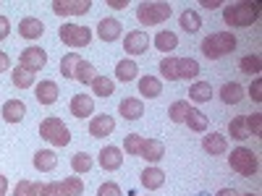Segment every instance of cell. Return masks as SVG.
<instances>
[{"instance_id":"obj_1","label":"cell","mask_w":262,"mask_h":196,"mask_svg":"<svg viewBox=\"0 0 262 196\" xmlns=\"http://www.w3.org/2000/svg\"><path fill=\"white\" fill-rule=\"evenodd\" d=\"M259 3H233V6H226L223 8V21L233 29H244V27H252L254 21L259 18Z\"/></svg>"},{"instance_id":"obj_2","label":"cell","mask_w":262,"mask_h":196,"mask_svg":"<svg viewBox=\"0 0 262 196\" xmlns=\"http://www.w3.org/2000/svg\"><path fill=\"white\" fill-rule=\"evenodd\" d=\"M236 50V37L231 32H215L202 39V55L210 60H221Z\"/></svg>"},{"instance_id":"obj_3","label":"cell","mask_w":262,"mask_h":196,"mask_svg":"<svg viewBox=\"0 0 262 196\" xmlns=\"http://www.w3.org/2000/svg\"><path fill=\"white\" fill-rule=\"evenodd\" d=\"M228 165H231V170L236 173V176H242V178H252V176H257V170H259L257 155L252 149H247V146H236L228 155Z\"/></svg>"},{"instance_id":"obj_4","label":"cell","mask_w":262,"mask_h":196,"mask_svg":"<svg viewBox=\"0 0 262 196\" xmlns=\"http://www.w3.org/2000/svg\"><path fill=\"white\" fill-rule=\"evenodd\" d=\"M173 13V6L170 3H163V0H158V3H139L137 6V18L142 27H158L163 24V21H168Z\"/></svg>"},{"instance_id":"obj_5","label":"cell","mask_w":262,"mask_h":196,"mask_svg":"<svg viewBox=\"0 0 262 196\" xmlns=\"http://www.w3.org/2000/svg\"><path fill=\"white\" fill-rule=\"evenodd\" d=\"M39 136L45 139L48 144H53V146H66L71 141V131L66 128V123L60 118L50 115V118H45L39 123Z\"/></svg>"},{"instance_id":"obj_6","label":"cell","mask_w":262,"mask_h":196,"mask_svg":"<svg viewBox=\"0 0 262 196\" xmlns=\"http://www.w3.org/2000/svg\"><path fill=\"white\" fill-rule=\"evenodd\" d=\"M58 37H60L63 45H69V47H74V50L86 47V45L92 42V32L86 29V27H79V24H63L60 32H58Z\"/></svg>"},{"instance_id":"obj_7","label":"cell","mask_w":262,"mask_h":196,"mask_svg":"<svg viewBox=\"0 0 262 196\" xmlns=\"http://www.w3.org/2000/svg\"><path fill=\"white\" fill-rule=\"evenodd\" d=\"M18 65H21V68H27V71H32V74H37V71H42L48 65V53L42 47H37V45H32V47H27L24 53H21Z\"/></svg>"},{"instance_id":"obj_8","label":"cell","mask_w":262,"mask_h":196,"mask_svg":"<svg viewBox=\"0 0 262 196\" xmlns=\"http://www.w3.org/2000/svg\"><path fill=\"white\" fill-rule=\"evenodd\" d=\"M92 11V0H55L53 13L58 16H84Z\"/></svg>"},{"instance_id":"obj_9","label":"cell","mask_w":262,"mask_h":196,"mask_svg":"<svg viewBox=\"0 0 262 196\" xmlns=\"http://www.w3.org/2000/svg\"><path fill=\"white\" fill-rule=\"evenodd\" d=\"M123 47H126L128 55H144L147 47H149V37H147V32H142V29L128 32L126 39H123Z\"/></svg>"},{"instance_id":"obj_10","label":"cell","mask_w":262,"mask_h":196,"mask_svg":"<svg viewBox=\"0 0 262 196\" xmlns=\"http://www.w3.org/2000/svg\"><path fill=\"white\" fill-rule=\"evenodd\" d=\"M34 97H37V102L39 105H55L58 102V84L55 81H50V79H45V81H39L37 86H34Z\"/></svg>"},{"instance_id":"obj_11","label":"cell","mask_w":262,"mask_h":196,"mask_svg":"<svg viewBox=\"0 0 262 196\" xmlns=\"http://www.w3.org/2000/svg\"><path fill=\"white\" fill-rule=\"evenodd\" d=\"M113 131H116V120L111 115H95L90 120V136H95V139H105Z\"/></svg>"},{"instance_id":"obj_12","label":"cell","mask_w":262,"mask_h":196,"mask_svg":"<svg viewBox=\"0 0 262 196\" xmlns=\"http://www.w3.org/2000/svg\"><path fill=\"white\" fill-rule=\"evenodd\" d=\"M100 167L102 170H118L121 165H123V149H118V146H105L102 152H100Z\"/></svg>"},{"instance_id":"obj_13","label":"cell","mask_w":262,"mask_h":196,"mask_svg":"<svg viewBox=\"0 0 262 196\" xmlns=\"http://www.w3.org/2000/svg\"><path fill=\"white\" fill-rule=\"evenodd\" d=\"M0 115H3L6 123H21V120H24V115H27V105L21 102V100H8V102H3Z\"/></svg>"},{"instance_id":"obj_14","label":"cell","mask_w":262,"mask_h":196,"mask_svg":"<svg viewBox=\"0 0 262 196\" xmlns=\"http://www.w3.org/2000/svg\"><path fill=\"white\" fill-rule=\"evenodd\" d=\"M121 21L118 18H102L100 24H97V37L102 39V42H116V39H121Z\"/></svg>"},{"instance_id":"obj_15","label":"cell","mask_w":262,"mask_h":196,"mask_svg":"<svg viewBox=\"0 0 262 196\" xmlns=\"http://www.w3.org/2000/svg\"><path fill=\"white\" fill-rule=\"evenodd\" d=\"M202 149L207 152V155L217 157V155H226L228 152V139L223 134H205L202 139Z\"/></svg>"},{"instance_id":"obj_16","label":"cell","mask_w":262,"mask_h":196,"mask_svg":"<svg viewBox=\"0 0 262 196\" xmlns=\"http://www.w3.org/2000/svg\"><path fill=\"white\" fill-rule=\"evenodd\" d=\"M42 32H45V24H42L39 18H34V16H27V18L18 21V34L24 39H39Z\"/></svg>"},{"instance_id":"obj_17","label":"cell","mask_w":262,"mask_h":196,"mask_svg":"<svg viewBox=\"0 0 262 196\" xmlns=\"http://www.w3.org/2000/svg\"><path fill=\"white\" fill-rule=\"evenodd\" d=\"M139 157H144L147 162H160V160L165 157V144H163L160 139H144Z\"/></svg>"},{"instance_id":"obj_18","label":"cell","mask_w":262,"mask_h":196,"mask_svg":"<svg viewBox=\"0 0 262 196\" xmlns=\"http://www.w3.org/2000/svg\"><path fill=\"white\" fill-rule=\"evenodd\" d=\"M95 113V100L90 94H76L71 100V115L76 118H90Z\"/></svg>"},{"instance_id":"obj_19","label":"cell","mask_w":262,"mask_h":196,"mask_svg":"<svg viewBox=\"0 0 262 196\" xmlns=\"http://www.w3.org/2000/svg\"><path fill=\"white\" fill-rule=\"evenodd\" d=\"M163 183H165V173L160 167H144L142 170V186L147 191H158V188H163Z\"/></svg>"},{"instance_id":"obj_20","label":"cell","mask_w":262,"mask_h":196,"mask_svg":"<svg viewBox=\"0 0 262 196\" xmlns=\"http://www.w3.org/2000/svg\"><path fill=\"white\" fill-rule=\"evenodd\" d=\"M118 110H121V115H123L126 120H139L142 113H144V105H142V100H137V97H126V100L118 105Z\"/></svg>"},{"instance_id":"obj_21","label":"cell","mask_w":262,"mask_h":196,"mask_svg":"<svg viewBox=\"0 0 262 196\" xmlns=\"http://www.w3.org/2000/svg\"><path fill=\"white\" fill-rule=\"evenodd\" d=\"M55 165H58V155L53 149H39V152H34V167L39 170V173H50V170H55Z\"/></svg>"},{"instance_id":"obj_22","label":"cell","mask_w":262,"mask_h":196,"mask_svg":"<svg viewBox=\"0 0 262 196\" xmlns=\"http://www.w3.org/2000/svg\"><path fill=\"white\" fill-rule=\"evenodd\" d=\"M176 76L179 79H196L200 76V63L194 58H176Z\"/></svg>"},{"instance_id":"obj_23","label":"cell","mask_w":262,"mask_h":196,"mask_svg":"<svg viewBox=\"0 0 262 196\" xmlns=\"http://www.w3.org/2000/svg\"><path fill=\"white\" fill-rule=\"evenodd\" d=\"M244 89H242V84H236V81H228V84H223L221 86V100L226 102V105H238L244 100Z\"/></svg>"},{"instance_id":"obj_24","label":"cell","mask_w":262,"mask_h":196,"mask_svg":"<svg viewBox=\"0 0 262 196\" xmlns=\"http://www.w3.org/2000/svg\"><path fill=\"white\" fill-rule=\"evenodd\" d=\"M139 92H142V97L155 100L163 94V81L158 76H144V79H139Z\"/></svg>"},{"instance_id":"obj_25","label":"cell","mask_w":262,"mask_h":196,"mask_svg":"<svg viewBox=\"0 0 262 196\" xmlns=\"http://www.w3.org/2000/svg\"><path fill=\"white\" fill-rule=\"evenodd\" d=\"M189 100L191 102H210L212 100V86H210V81H194L191 86H189Z\"/></svg>"},{"instance_id":"obj_26","label":"cell","mask_w":262,"mask_h":196,"mask_svg":"<svg viewBox=\"0 0 262 196\" xmlns=\"http://www.w3.org/2000/svg\"><path fill=\"white\" fill-rule=\"evenodd\" d=\"M179 21H181V29H184L186 34H196V32L202 29V16L196 13V11H191V8H186Z\"/></svg>"},{"instance_id":"obj_27","label":"cell","mask_w":262,"mask_h":196,"mask_svg":"<svg viewBox=\"0 0 262 196\" xmlns=\"http://www.w3.org/2000/svg\"><path fill=\"white\" fill-rule=\"evenodd\" d=\"M191 131H196V134H205V131L210 128V120H207V115L202 113V110H196V107H191L189 110V115H186V120H184Z\"/></svg>"},{"instance_id":"obj_28","label":"cell","mask_w":262,"mask_h":196,"mask_svg":"<svg viewBox=\"0 0 262 196\" xmlns=\"http://www.w3.org/2000/svg\"><path fill=\"white\" fill-rule=\"evenodd\" d=\"M228 134H231V139H236V141H247V139H249L247 115H236V118L228 123Z\"/></svg>"},{"instance_id":"obj_29","label":"cell","mask_w":262,"mask_h":196,"mask_svg":"<svg viewBox=\"0 0 262 196\" xmlns=\"http://www.w3.org/2000/svg\"><path fill=\"white\" fill-rule=\"evenodd\" d=\"M139 76V65L134 63V60H121L118 65H116V79L118 81H134Z\"/></svg>"},{"instance_id":"obj_30","label":"cell","mask_w":262,"mask_h":196,"mask_svg":"<svg viewBox=\"0 0 262 196\" xmlns=\"http://www.w3.org/2000/svg\"><path fill=\"white\" fill-rule=\"evenodd\" d=\"M155 47H158L160 53H170V50H176V47H179V34H173V32L163 29V32L155 37Z\"/></svg>"},{"instance_id":"obj_31","label":"cell","mask_w":262,"mask_h":196,"mask_svg":"<svg viewBox=\"0 0 262 196\" xmlns=\"http://www.w3.org/2000/svg\"><path fill=\"white\" fill-rule=\"evenodd\" d=\"M238 71L249 74V76H259V71H262V58H259V55H244L242 60H238Z\"/></svg>"},{"instance_id":"obj_32","label":"cell","mask_w":262,"mask_h":196,"mask_svg":"<svg viewBox=\"0 0 262 196\" xmlns=\"http://www.w3.org/2000/svg\"><path fill=\"white\" fill-rule=\"evenodd\" d=\"M189 110H191V105H189L186 100H176V102L168 107V118H170L173 123H184L186 115H189Z\"/></svg>"},{"instance_id":"obj_33","label":"cell","mask_w":262,"mask_h":196,"mask_svg":"<svg viewBox=\"0 0 262 196\" xmlns=\"http://www.w3.org/2000/svg\"><path fill=\"white\" fill-rule=\"evenodd\" d=\"M90 86H92V92H95L97 97H111V94L116 92L113 79H107V76H95V81H92Z\"/></svg>"},{"instance_id":"obj_34","label":"cell","mask_w":262,"mask_h":196,"mask_svg":"<svg viewBox=\"0 0 262 196\" xmlns=\"http://www.w3.org/2000/svg\"><path fill=\"white\" fill-rule=\"evenodd\" d=\"M11 81H13L16 89H29V86H34V74L18 65V68L11 74Z\"/></svg>"},{"instance_id":"obj_35","label":"cell","mask_w":262,"mask_h":196,"mask_svg":"<svg viewBox=\"0 0 262 196\" xmlns=\"http://www.w3.org/2000/svg\"><path fill=\"white\" fill-rule=\"evenodd\" d=\"M79 60H81V55H79V53H66V55L60 58V74H63L66 79H74Z\"/></svg>"},{"instance_id":"obj_36","label":"cell","mask_w":262,"mask_h":196,"mask_svg":"<svg viewBox=\"0 0 262 196\" xmlns=\"http://www.w3.org/2000/svg\"><path fill=\"white\" fill-rule=\"evenodd\" d=\"M95 76H97V74H95V65H92L90 60H84V58H81V60H79V65H76L74 79H76V81H81V84H92V81H95Z\"/></svg>"},{"instance_id":"obj_37","label":"cell","mask_w":262,"mask_h":196,"mask_svg":"<svg viewBox=\"0 0 262 196\" xmlns=\"http://www.w3.org/2000/svg\"><path fill=\"white\" fill-rule=\"evenodd\" d=\"M60 186H63V193H66V196H81V193H84V181H81L79 176L63 178Z\"/></svg>"},{"instance_id":"obj_38","label":"cell","mask_w":262,"mask_h":196,"mask_svg":"<svg viewBox=\"0 0 262 196\" xmlns=\"http://www.w3.org/2000/svg\"><path fill=\"white\" fill-rule=\"evenodd\" d=\"M142 144H144V136L142 134H128L126 141H123V152H126V155H131V157H139Z\"/></svg>"},{"instance_id":"obj_39","label":"cell","mask_w":262,"mask_h":196,"mask_svg":"<svg viewBox=\"0 0 262 196\" xmlns=\"http://www.w3.org/2000/svg\"><path fill=\"white\" fill-rule=\"evenodd\" d=\"M71 167H74V173L84 176V173H90V170H92V157L86 155V152H79V155L71 157Z\"/></svg>"},{"instance_id":"obj_40","label":"cell","mask_w":262,"mask_h":196,"mask_svg":"<svg viewBox=\"0 0 262 196\" xmlns=\"http://www.w3.org/2000/svg\"><path fill=\"white\" fill-rule=\"evenodd\" d=\"M160 74H163V79H168V81H179V76H176V58H163L160 60Z\"/></svg>"},{"instance_id":"obj_41","label":"cell","mask_w":262,"mask_h":196,"mask_svg":"<svg viewBox=\"0 0 262 196\" xmlns=\"http://www.w3.org/2000/svg\"><path fill=\"white\" fill-rule=\"evenodd\" d=\"M247 128H249V136H259L262 134V115L259 113L247 115Z\"/></svg>"},{"instance_id":"obj_42","label":"cell","mask_w":262,"mask_h":196,"mask_svg":"<svg viewBox=\"0 0 262 196\" xmlns=\"http://www.w3.org/2000/svg\"><path fill=\"white\" fill-rule=\"evenodd\" d=\"M97 196H121V186L113 183V181H105V183L97 188Z\"/></svg>"},{"instance_id":"obj_43","label":"cell","mask_w":262,"mask_h":196,"mask_svg":"<svg viewBox=\"0 0 262 196\" xmlns=\"http://www.w3.org/2000/svg\"><path fill=\"white\" fill-rule=\"evenodd\" d=\"M247 92H249V97H252L254 102H262V79H259V76L252 81V86H249Z\"/></svg>"},{"instance_id":"obj_44","label":"cell","mask_w":262,"mask_h":196,"mask_svg":"<svg viewBox=\"0 0 262 196\" xmlns=\"http://www.w3.org/2000/svg\"><path fill=\"white\" fill-rule=\"evenodd\" d=\"M29 186H32V181L21 178V181L16 183V188H13V196H29Z\"/></svg>"},{"instance_id":"obj_45","label":"cell","mask_w":262,"mask_h":196,"mask_svg":"<svg viewBox=\"0 0 262 196\" xmlns=\"http://www.w3.org/2000/svg\"><path fill=\"white\" fill-rule=\"evenodd\" d=\"M29 196H48V183H32Z\"/></svg>"},{"instance_id":"obj_46","label":"cell","mask_w":262,"mask_h":196,"mask_svg":"<svg viewBox=\"0 0 262 196\" xmlns=\"http://www.w3.org/2000/svg\"><path fill=\"white\" fill-rule=\"evenodd\" d=\"M8 34H11V21L6 16H0V42H3Z\"/></svg>"},{"instance_id":"obj_47","label":"cell","mask_w":262,"mask_h":196,"mask_svg":"<svg viewBox=\"0 0 262 196\" xmlns=\"http://www.w3.org/2000/svg\"><path fill=\"white\" fill-rule=\"evenodd\" d=\"M48 196H66V193H63V186H60V181H53V183H48Z\"/></svg>"},{"instance_id":"obj_48","label":"cell","mask_w":262,"mask_h":196,"mask_svg":"<svg viewBox=\"0 0 262 196\" xmlns=\"http://www.w3.org/2000/svg\"><path fill=\"white\" fill-rule=\"evenodd\" d=\"M11 68V58L3 53V50H0V74H3V71H8Z\"/></svg>"},{"instance_id":"obj_49","label":"cell","mask_w":262,"mask_h":196,"mask_svg":"<svg viewBox=\"0 0 262 196\" xmlns=\"http://www.w3.org/2000/svg\"><path fill=\"white\" fill-rule=\"evenodd\" d=\"M107 6L116 8V11H121V8H126V0H107Z\"/></svg>"},{"instance_id":"obj_50","label":"cell","mask_w":262,"mask_h":196,"mask_svg":"<svg viewBox=\"0 0 262 196\" xmlns=\"http://www.w3.org/2000/svg\"><path fill=\"white\" fill-rule=\"evenodd\" d=\"M6 193H8V178L0 176V196H6Z\"/></svg>"},{"instance_id":"obj_51","label":"cell","mask_w":262,"mask_h":196,"mask_svg":"<svg viewBox=\"0 0 262 196\" xmlns=\"http://www.w3.org/2000/svg\"><path fill=\"white\" fill-rule=\"evenodd\" d=\"M223 3H221V0H212V3H210V0H202V8H221Z\"/></svg>"},{"instance_id":"obj_52","label":"cell","mask_w":262,"mask_h":196,"mask_svg":"<svg viewBox=\"0 0 262 196\" xmlns=\"http://www.w3.org/2000/svg\"><path fill=\"white\" fill-rule=\"evenodd\" d=\"M215 196H238V191H233V188H221Z\"/></svg>"},{"instance_id":"obj_53","label":"cell","mask_w":262,"mask_h":196,"mask_svg":"<svg viewBox=\"0 0 262 196\" xmlns=\"http://www.w3.org/2000/svg\"><path fill=\"white\" fill-rule=\"evenodd\" d=\"M238 196H257V193H238Z\"/></svg>"}]
</instances>
